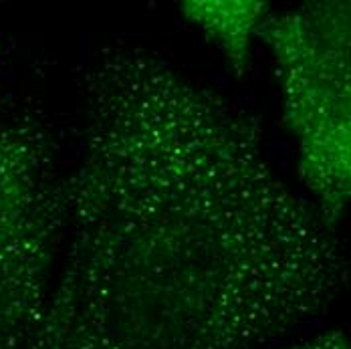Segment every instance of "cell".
Here are the masks:
<instances>
[{
	"label": "cell",
	"mask_w": 351,
	"mask_h": 349,
	"mask_svg": "<svg viewBox=\"0 0 351 349\" xmlns=\"http://www.w3.org/2000/svg\"><path fill=\"white\" fill-rule=\"evenodd\" d=\"M81 93L40 349H263L329 311L343 248L252 117L128 45L93 57Z\"/></svg>",
	"instance_id": "cell-1"
},
{
	"label": "cell",
	"mask_w": 351,
	"mask_h": 349,
	"mask_svg": "<svg viewBox=\"0 0 351 349\" xmlns=\"http://www.w3.org/2000/svg\"><path fill=\"white\" fill-rule=\"evenodd\" d=\"M256 38L271 49L297 164L319 218L333 228L350 200V2H307L267 14Z\"/></svg>",
	"instance_id": "cell-2"
},
{
	"label": "cell",
	"mask_w": 351,
	"mask_h": 349,
	"mask_svg": "<svg viewBox=\"0 0 351 349\" xmlns=\"http://www.w3.org/2000/svg\"><path fill=\"white\" fill-rule=\"evenodd\" d=\"M33 111L0 115V349H40L63 245V176Z\"/></svg>",
	"instance_id": "cell-3"
},
{
	"label": "cell",
	"mask_w": 351,
	"mask_h": 349,
	"mask_svg": "<svg viewBox=\"0 0 351 349\" xmlns=\"http://www.w3.org/2000/svg\"><path fill=\"white\" fill-rule=\"evenodd\" d=\"M182 14L222 51L237 75L248 67L250 43L269 8L265 2H184Z\"/></svg>",
	"instance_id": "cell-4"
},
{
	"label": "cell",
	"mask_w": 351,
	"mask_h": 349,
	"mask_svg": "<svg viewBox=\"0 0 351 349\" xmlns=\"http://www.w3.org/2000/svg\"><path fill=\"white\" fill-rule=\"evenodd\" d=\"M282 349H350V346H348V337L343 331H329V333L315 335L313 339H305V341H299Z\"/></svg>",
	"instance_id": "cell-5"
}]
</instances>
